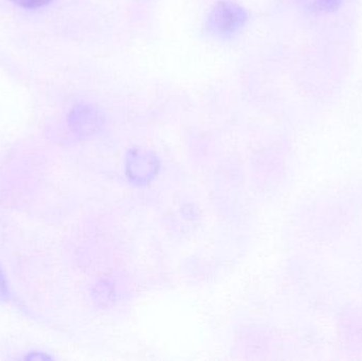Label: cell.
Segmentation results:
<instances>
[{"label": "cell", "mask_w": 362, "mask_h": 361, "mask_svg": "<svg viewBox=\"0 0 362 361\" xmlns=\"http://www.w3.org/2000/svg\"><path fill=\"white\" fill-rule=\"evenodd\" d=\"M248 20V12L231 0L217 2L206 19V28L215 37L230 38L238 34Z\"/></svg>", "instance_id": "1"}, {"label": "cell", "mask_w": 362, "mask_h": 361, "mask_svg": "<svg viewBox=\"0 0 362 361\" xmlns=\"http://www.w3.org/2000/svg\"><path fill=\"white\" fill-rule=\"evenodd\" d=\"M301 6L314 14H327L338 10L344 0H299Z\"/></svg>", "instance_id": "2"}, {"label": "cell", "mask_w": 362, "mask_h": 361, "mask_svg": "<svg viewBox=\"0 0 362 361\" xmlns=\"http://www.w3.org/2000/svg\"><path fill=\"white\" fill-rule=\"evenodd\" d=\"M13 1L23 8H37L46 6L50 0H13Z\"/></svg>", "instance_id": "3"}, {"label": "cell", "mask_w": 362, "mask_h": 361, "mask_svg": "<svg viewBox=\"0 0 362 361\" xmlns=\"http://www.w3.org/2000/svg\"><path fill=\"white\" fill-rule=\"evenodd\" d=\"M6 294H8V288H6V280L0 271V299L6 298Z\"/></svg>", "instance_id": "4"}, {"label": "cell", "mask_w": 362, "mask_h": 361, "mask_svg": "<svg viewBox=\"0 0 362 361\" xmlns=\"http://www.w3.org/2000/svg\"><path fill=\"white\" fill-rule=\"evenodd\" d=\"M27 360H50V357H48V356L44 355V354H38V353H34L31 354V355L28 356Z\"/></svg>", "instance_id": "5"}]
</instances>
